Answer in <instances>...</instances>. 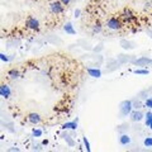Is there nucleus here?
Segmentation results:
<instances>
[{
  "mask_svg": "<svg viewBox=\"0 0 152 152\" xmlns=\"http://www.w3.org/2000/svg\"><path fill=\"white\" fill-rule=\"evenodd\" d=\"M105 26L108 29H110V31H119L123 27V22H122V19L118 17H110V18H108Z\"/></svg>",
  "mask_w": 152,
  "mask_h": 152,
  "instance_id": "1",
  "label": "nucleus"
},
{
  "mask_svg": "<svg viewBox=\"0 0 152 152\" xmlns=\"http://www.w3.org/2000/svg\"><path fill=\"white\" fill-rule=\"evenodd\" d=\"M121 19L124 23H127V24H129V23H133L137 20V15L129 8H123V10L121 13Z\"/></svg>",
  "mask_w": 152,
  "mask_h": 152,
  "instance_id": "2",
  "label": "nucleus"
},
{
  "mask_svg": "<svg viewBox=\"0 0 152 152\" xmlns=\"http://www.w3.org/2000/svg\"><path fill=\"white\" fill-rule=\"evenodd\" d=\"M132 110H133V102L132 100H124V102L121 103L119 112H121V114L123 117L129 115V114L132 113Z\"/></svg>",
  "mask_w": 152,
  "mask_h": 152,
  "instance_id": "3",
  "label": "nucleus"
},
{
  "mask_svg": "<svg viewBox=\"0 0 152 152\" xmlns=\"http://www.w3.org/2000/svg\"><path fill=\"white\" fill-rule=\"evenodd\" d=\"M26 27L31 31H39V28H41L39 20L34 17H28L26 19Z\"/></svg>",
  "mask_w": 152,
  "mask_h": 152,
  "instance_id": "4",
  "label": "nucleus"
},
{
  "mask_svg": "<svg viewBox=\"0 0 152 152\" xmlns=\"http://www.w3.org/2000/svg\"><path fill=\"white\" fill-rule=\"evenodd\" d=\"M64 4L60 1V0H57V1H52L50 4V10L52 14H56V15H58V14H62L64 13Z\"/></svg>",
  "mask_w": 152,
  "mask_h": 152,
  "instance_id": "5",
  "label": "nucleus"
},
{
  "mask_svg": "<svg viewBox=\"0 0 152 152\" xmlns=\"http://www.w3.org/2000/svg\"><path fill=\"white\" fill-rule=\"evenodd\" d=\"M129 117L133 122H141L142 119H145V114L141 110H138V109H133L132 113L129 114Z\"/></svg>",
  "mask_w": 152,
  "mask_h": 152,
  "instance_id": "6",
  "label": "nucleus"
},
{
  "mask_svg": "<svg viewBox=\"0 0 152 152\" xmlns=\"http://www.w3.org/2000/svg\"><path fill=\"white\" fill-rule=\"evenodd\" d=\"M27 119H28V122L31 123V124H38V123H41V121H42V118H41V115L38 113H29L28 114V117H27Z\"/></svg>",
  "mask_w": 152,
  "mask_h": 152,
  "instance_id": "7",
  "label": "nucleus"
},
{
  "mask_svg": "<svg viewBox=\"0 0 152 152\" xmlns=\"http://www.w3.org/2000/svg\"><path fill=\"white\" fill-rule=\"evenodd\" d=\"M133 64L136 66H147V65H152V60L148 58V57H140L133 61Z\"/></svg>",
  "mask_w": 152,
  "mask_h": 152,
  "instance_id": "8",
  "label": "nucleus"
},
{
  "mask_svg": "<svg viewBox=\"0 0 152 152\" xmlns=\"http://www.w3.org/2000/svg\"><path fill=\"white\" fill-rule=\"evenodd\" d=\"M10 94H12V90L7 84H3L1 86H0V96L1 98L8 99L9 96H10Z\"/></svg>",
  "mask_w": 152,
  "mask_h": 152,
  "instance_id": "9",
  "label": "nucleus"
},
{
  "mask_svg": "<svg viewBox=\"0 0 152 152\" xmlns=\"http://www.w3.org/2000/svg\"><path fill=\"white\" fill-rule=\"evenodd\" d=\"M77 122H79V119L76 118V119L72 121V122H66V123H64L61 128H62V129H66V131H67V129H72V131H75L76 128H77Z\"/></svg>",
  "mask_w": 152,
  "mask_h": 152,
  "instance_id": "10",
  "label": "nucleus"
},
{
  "mask_svg": "<svg viewBox=\"0 0 152 152\" xmlns=\"http://www.w3.org/2000/svg\"><path fill=\"white\" fill-rule=\"evenodd\" d=\"M64 31L66 32V34H70V36H75V34H76V31L74 29L72 23H70V22H67V23H66V24L64 26Z\"/></svg>",
  "mask_w": 152,
  "mask_h": 152,
  "instance_id": "11",
  "label": "nucleus"
},
{
  "mask_svg": "<svg viewBox=\"0 0 152 152\" xmlns=\"http://www.w3.org/2000/svg\"><path fill=\"white\" fill-rule=\"evenodd\" d=\"M88 74H89V76H91V77H94V79L102 77V71L99 70V69H91V67H89L88 69Z\"/></svg>",
  "mask_w": 152,
  "mask_h": 152,
  "instance_id": "12",
  "label": "nucleus"
},
{
  "mask_svg": "<svg viewBox=\"0 0 152 152\" xmlns=\"http://www.w3.org/2000/svg\"><path fill=\"white\" fill-rule=\"evenodd\" d=\"M119 143L122 146H127V145H129L131 143V137L128 136V134H122L119 137Z\"/></svg>",
  "mask_w": 152,
  "mask_h": 152,
  "instance_id": "13",
  "label": "nucleus"
},
{
  "mask_svg": "<svg viewBox=\"0 0 152 152\" xmlns=\"http://www.w3.org/2000/svg\"><path fill=\"white\" fill-rule=\"evenodd\" d=\"M8 76H9L10 79L15 80V79H18L20 75H19V71H18L17 69H12V70H9V71H8Z\"/></svg>",
  "mask_w": 152,
  "mask_h": 152,
  "instance_id": "14",
  "label": "nucleus"
},
{
  "mask_svg": "<svg viewBox=\"0 0 152 152\" xmlns=\"http://www.w3.org/2000/svg\"><path fill=\"white\" fill-rule=\"evenodd\" d=\"M151 122H152V112H147L145 114V124H146V127H148Z\"/></svg>",
  "mask_w": 152,
  "mask_h": 152,
  "instance_id": "15",
  "label": "nucleus"
},
{
  "mask_svg": "<svg viewBox=\"0 0 152 152\" xmlns=\"http://www.w3.org/2000/svg\"><path fill=\"white\" fill-rule=\"evenodd\" d=\"M121 46H122L124 50H131V48H133V46H132L131 42H129V41H126V39L121 41Z\"/></svg>",
  "mask_w": 152,
  "mask_h": 152,
  "instance_id": "16",
  "label": "nucleus"
},
{
  "mask_svg": "<svg viewBox=\"0 0 152 152\" xmlns=\"http://www.w3.org/2000/svg\"><path fill=\"white\" fill-rule=\"evenodd\" d=\"M150 71L148 70H146V69H136V70H133V74H136V75H148Z\"/></svg>",
  "mask_w": 152,
  "mask_h": 152,
  "instance_id": "17",
  "label": "nucleus"
},
{
  "mask_svg": "<svg viewBox=\"0 0 152 152\" xmlns=\"http://www.w3.org/2000/svg\"><path fill=\"white\" fill-rule=\"evenodd\" d=\"M42 134H43V131L39 129V128H33V131H32V136L33 137H41Z\"/></svg>",
  "mask_w": 152,
  "mask_h": 152,
  "instance_id": "18",
  "label": "nucleus"
},
{
  "mask_svg": "<svg viewBox=\"0 0 152 152\" xmlns=\"http://www.w3.org/2000/svg\"><path fill=\"white\" fill-rule=\"evenodd\" d=\"M83 143H84V147H85V150H86V152L91 151V147H90V142H89V140L86 138V137H83Z\"/></svg>",
  "mask_w": 152,
  "mask_h": 152,
  "instance_id": "19",
  "label": "nucleus"
},
{
  "mask_svg": "<svg viewBox=\"0 0 152 152\" xmlns=\"http://www.w3.org/2000/svg\"><path fill=\"white\" fill-rule=\"evenodd\" d=\"M62 138H64L66 142H67V145H69L70 147H72V146L75 145V142H74L72 140H71V137H70L69 134H62Z\"/></svg>",
  "mask_w": 152,
  "mask_h": 152,
  "instance_id": "20",
  "label": "nucleus"
},
{
  "mask_svg": "<svg viewBox=\"0 0 152 152\" xmlns=\"http://www.w3.org/2000/svg\"><path fill=\"white\" fill-rule=\"evenodd\" d=\"M102 24H99V23H96V24L93 26V33H100L102 32Z\"/></svg>",
  "mask_w": 152,
  "mask_h": 152,
  "instance_id": "21",
  "label": "nucleus"
},
{
  "mask_svg": "<svg viewBox=\"0 0 152 152\" xmlns=\"http://www.w3.org/2000/svg\"><path fill=\"white\" fill-rule=\"evenodd\" d=\"M143 145L146 147H152V137H146L143 140Z\"/></svg>",
  "mask_w": 152,
  "mask_h": 152,
  "instance_id": "22",
  "label": "nucleus"
},
{
  "mask_svg": "<svg viewBox=\"0 0 152 152\" xmlns=\"http://www.w3.org/2000/svg\"><path fill=\"white\" fill-rule=\"evenodd\" d=\"M0 60H1L3 62H9V60H10V58H9L5 53H3V52H1V53H0Z\"/></svg>",
  "mask_w": 152,
  "mask_h": 152,
  "instance_id": "23",
  "label": "nucleus"
},
{
  "mask_svg": "<svg viewBox=\"0 0 152 152\" xmlns=\"http://www.w3.org/2000/svg\"><path fill=\"white\" fill-rule=\"evenodd\" d=\"M145 107L146 108H152V98H148V99H146V102H145Z\"/></svg>",
  "mask_w": 152,
  "mask_h": 152,
  "instance_id": "24",
  "label": "nucleus"
},
{
  "mask_svg": "<svg viewBox=\"0 0 152 152\" xmlns=\"http://www.w3.org/2000/svg\"><path fill=\"white\" fill-rule=\"evenodd\" d=\"M141 102H133V109H140L141 108Z\"/></svg>",
  "mask_w": 152,
  "mask_h": 152,
  "instance_id": "25",
  "label": "nucleus"
},
{
  "mask_svg": "<svg viewBox=\"0 0 152 152\" xmlns=\"http://www.w3.org/2000/svg\"><path fill=\"white\" fill-rule=\"evenodd\" d=\"M80 14H81V10H80V9H76L75 13H74V17L75 18H80Z\"/></svg>",
  "mask_w": 152,
  "mask_h": 152,
  "instance_id": "26",
  "label": "nucleus"
},
{
  "mask_svg": "<svg viewBox=\"0 0 152 152\" xmlns=\"http://www.w3.org/2000/svg\"><path fill=\"white\" fill-rule=\"evenodd\" d=\"M60 1H61V3H62V4H64V5H69V4L71 3V0H60Z\"/></svg>",
  "mask_w": 152,
  "mask_h": 152,
  "instance_id": "27",
  "label": "nucleus"
},
{
  "mask_svg": "<svg viewBox=\"0 0 152 152\" xmlns=\"http://www.w3.org/2000/svg\"><path fill=\"white\" fill-rule=\"evenodd\" d=\"M42 145H43V146H47V145H48V140H45V141H42Z\"/></svg>",
  "mask_w": 152,
  "mask_h": 152,
  "instance_id": "28",
  "label": "nucleus"
},
{
  "mask_svg": "<svg viewBox=\"0 0 152 152\" xmlns=\"http://www.w3.org/2000/svg\"><path fill=\"white\" fill-rule=\"evenodd\" d=\"M8 151H15V152H18V151H19V148H17V147H15V148H9Z\"/></svg>",
  "mask_w": 152,
  "mask_h": 152,
  "instance_id": "29",
  "label": "nucleus"
},
{
  "mask_svg": "<svg viewBox=\"0 0 152 152\" xmlns=\"http://www.w3.org/2000/svg\"><path fill=\"white\" fill-rule=\"evenodd\" d=\"M147 34H150V37L152 38V31H147Z\"/></svg>",
  "mask_w": 152,
  "mask_h": 152,
  "instance_id": "30",
  "label": "nucleus"
},
{
  "mask_svg": "<svg viewBox=\"0 0 152 152\" xmlns=\"http://www.w3.org/2000/svg\"><path fill=\"white\" fill-rule=\"evenodd\" d=\"M148 127H150V129H151V131H152V122H151V123H150V126H148Z\"/></svg>",
  "mask_w": 152,
  "mask_h": 152,
  "instance_id": "31",
  "label": "nucleus"
}]
</instances>
